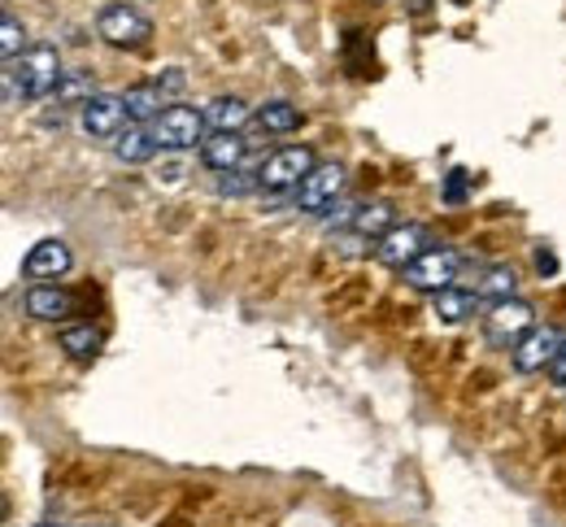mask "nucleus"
<instances>
[{
	"label": "nucleus",
	"instance_id": "nucleus-12",
	"mask_svg": "<svg viewBox=\"0 0 566 527\" xmlns=\"http://www.w3.org/2000/svg\"><path fill=\"white\" fill-rule=\"evenodd\" d=\"M71 249L62 244V240H40L31 253H27V262H22V275L27 280H62L66 271H71Z\"/></svg>",
	"mask_w": 566,
	"mask_h": 527
},
{
	"label": "nucleus",
	"instance_id": "nucleus-16",
	"mask_svg": "<svg viewBox=\"0 0 566 527\" xmlns=\"http://www.w3.org/2000/svg\"><path fill=\"white\" fill-rule=\"evenodd\" d=\"M349 226L361 240H379V235H388L397 226V210H392V201H361Z\"/></svg>",
	"mask_w": 566,
	"mask_h": 527
},
{
	"label": "nucleus",
	"instance_id": "nucleus-19",
	"mask_svg": "<svg viewBox=\"0 0 566 527\" xmlns=\"http://www.w3.org/2000/svg\"><path fill=\"white\" fill-rule=\"evenodd\" d=\"M266 136H287V131H296L301 127V109L292 105V101H266L262 109H258V118H253Z\"/></svg>",
	"mask_w": 566,
	"mask_h": 527
},
{
	"label": "nucleus",
	"instance_id": "nucleus-26",
	"mask_svg": "<svg viewBox=\"0 0 566 527\" xmlns=\"http://www.w3.org/2000/svg\"><path fill=\"white\" fill-rule=\"evenodd\" d=\"M467 170H449V183H444V205H462L467 201Z\"/></svg>",
	"mask_w": 566,
	"mask_h": 527
},
{
	"label": "nucleus",
	"instance_id": "nucleus-22",
	"mask_svg": "<svg viewBox=\"0 0 566 527\" xmlns=\"http://www.w3.org/2000/svg\"><path fill=\"white\" fill-rule=\"evenodd\" d=\"M92 96H96V87H92V78L83 75V71H66V75H62V83H57V105L83 109Z\"/></svg>",
	"mask_w": 566,
	"mask_h": 527
},
{
	"label": "nucleus",
	"instance_id": "nucleus-3",
	"mask_svg": "<svg viewBox=\"0 0 566 527\" xmlns=\"http://www.w3.org/2000/svg\"><path fill=\"white\" fill-rule=\"evenodd\" d=\"M96 35L114 49H144L153 40V18L136 4H105L96 18Z\"/></svg>",
	"mask_w": 566,
	"mask_h": 527
},
{
	"label": "nucleus",
	"instance_id": "nucleus-29",
	"mask_svg": "<svg viewBox=\"0 0 566 527\" xmlns=\"http://www.w3.org/2000/svg\"><path fill=\"white\" fill-rule=\"evenodd\" d=\"M415 9H427V0H415Z\"/></svg>",
	"mask_w": 566,
	"mask_h": 527
},
{
	"label": "nucleus",
	"instance_id": "nucleus-15",
	"mask_svg": "<svg viewBox=\"0 0 566 527\" xmlns=\"http://www.w3.org/2000/svg\"><path fill=\"white\" fill-rule=\"evenodd\" d=\"M157 152V140H153V127L144 123H127L118 136H114V157L127 161V166H140Z\"/></svg>",
	"mask_w": 566,
	"mask_h": 527
},
{
	"label": "nucleus",
	"instance_id": "nucleus-24",
	"mask_svg": "<svg viewBox=\"0 0 566 527\" xmlns=\"http://www.w3.org/2000/svg\"><path fill=\"white\" fill-rule=\"evenodd\" d=\"M22 35H27V31H22V22L4 13V22H0V53H4V66H9V62H18V57L27 53V49H22Z\"/></svg>",
	"mask_w": 566,
	"mask_h": 527
},
{
	"label": "nucleus",
	"instance_id": "nucleus-5",
	"mask_svg": "<svg viewBox=\"0 0 566 527\" xmlns=\"http://www.w3.org/2000/svg\"><path fill=\"white\" fill-rule=\"evenodd\" d=\"M566 349V331L563 327H554V323H536L514 349H510V362H514V371H523V376H536V371H549L554 367V358Z\"/></svg>",
	"mask_w": 566,
	"mask_h": 527
},
{
	"label": "nucleus",
	"instance_id": "nucleus-7",
	"mask_svg": "<svg viewBox=\"0 0 566 527\" xmlns=\"http://www.w3.org/2000/svg\"><path fill=\"white\" fill-rule=\"evenodd\" d=\"M532 327H536V314H532V305L518 302V297L493 302V309L484 314V336H489L493 349H514Z\"/></svg>",
	"mask_w": 566,
	"mask_h": 527
},
{
	"label": "nucleus",
	"instance_id": "nucleus-6",
	"mask_svg": "<svg viewBox=\"0 0 566 527\" xmlns=\"http://www.w3.org/2000/svg\"><path fill=\"white\" fill-rule=\"evenodd\" d=\"M345 166L340 161H318L310 175H305V183L296 188V210H305V214H323V210H336V201H340V192H345Z\"/></svg>",
	"mask_w": 566,
	"mask_h": 527
},
{
	"label": "nucleus",
	"instance_id": "nucleus-27",
	"mask_svg": "<svg viewBox=\"0 0 566 527\" xmlns=\"http://www.w3.org/2000/svg\"><path fill=\"white\" fill-rule=\"evenodd\" d=\"M549 379H554L558 388H566V349L558 354V358H554V367H549Z\"/></svg>",
	"mask_w": 566,
	"mask_h": 527
},
{
	"label": "nucleus",
	"instance_id": "nucleus-14",
	"mask_svg": "<svg viewBox=\"0 0 566 527\" xmlns=\"http://www.w3.org/2000/svg\"><path fill=\"white\" fill-rule=\"evenodd\" d=\"M206 118H210V131H244L258 118V109H249L240 96H213L206 105Z\"/></svg>",
	"mask_w": 566,
	"mask_h": 527
},
{
	"label": "nucleus",
	"instance_id": "nucleus-25",
	"mask_svg": "<svg viewBox=\"0 0 566 527\" xmlns=\"http://www.w3.org/2000/svg\"><path fill=\"white\" fill-rule=\"evenodd\" d=\"M153 87H157L161 96H179V92L188 87V75H184L179 66H170V71H161V75L153 78Z\"/></svg>",
	"mask_w": 566,
	"mask_h": 527
},
{
	"label": "nucleus",
	"instance_id": "nucleus-28",
	"mask_svg": "<svg viewBox=\"0 0 566 527\" xmlns=\"http://www.w3.org/2000/svg\"><path fill=\"white\" fill-rule=\"evenodd\" d=\"M536 266H541L545 275H554V271H558V257H554V253H545V249H536Z\"/></svg>",
	"mask_w": 566,
	"mask_h": 527
},
{
	"label": "nucleus",
	"instance_id": "nucleus-9",
	"mask_svg": "<svg viewBox=\"0 0 566 527\" xmlns=\"http://www.w3.org/2000/svg\"><path fill=\"white\" fill-rule=\"evenodd\" d=\"M427 249H431V231L419 223H397L388 235L375 240V257L392 271H406L415 257H423Z\"/></svg>",
	"mask_w": 566,
	"mask_h": 527
},
{
	"label": "nucleus",
	"instance_id": "nucleus-11",
	"mask_svg": "<svg viewBox=\"0 0 566 527\" xmlns=\"http://www.w3.org/2000/svg\"><path fill=\"white\" fill-rule=\"evenodd\" d=\"M22 305H27V314L40 318V323H66L74 309H78L74 293L57 288V284H35V288H27Z\"/></svg>",
	"mask_w": 566,
	"mask_h": 527
},
{
	"label": "nucleus",
	"instance_id": "nucleus-23",
	"mask_svg": "<svg viewBox=\"0 0 566 527\" xmlns=\"http://www.w3.org/2000/svg\"><path fill=\"white\" fill-rule=\"evenodd\" d=\"M218 197H249V192H258L262 183H258V170H227V175H218Z\"/></svg>",
	"mask_w": 566,
	"mask_h": 527
},
{
	"label": "nucleus",
	"instance_id": "nucleus-18",
	"mask_svg": "<svg viewBox=\"0 0 566 527\" xmlns=\"http://www.w3.org/2000/svg\"><path fill=\"white\" fill-rule=\"evenodd\" d=\"M518 293V275L510 266H484L475 280V297L480 302H510Z\"/></svg>",
	"mask_w": 566,
	"mask_h": 527
},
{
	"label": "nucleus",
	"instance_id": "nucleus-30",
	"mask_svg": "<svg viewBox=\"0 0 566 527\" xmlns=\"http://www.w3.org/2000/svg\"><path fill=\"white\" fill-rule=\"evenodd\" d=\"M44 527H66V524H44Z\"/></svg>",
	"mask_w": 566,
	"mask_h": 527
},
{
	"label": "nucleus",
	"instance_id": "nucleus-21",
	"mask_svg": "<svg viewBox=\"0 0 566 527\" xmlns=\"http://www.w3.org/2000/svg\"><path fill=\"white\" fill-rule=\"evenodd\" d=\"M123 101H127V118H132V123H153V118L161 114V105H166V96H161L153 83H144V87H132Z\"/></svg>",
	"mask_w": 566,
	"mask_h": 527
},
{
	"label": "nucleus",
	"instance_id": "nucleus-17",
	"mask_svg": "<svg viewBox=\"0 0 566 527\" xmlns=\"http://www.w3.org/2000/svg\"><path fill=\"white\" fill-rule=\"evenodd\" d=\"M475 309H480V297L475 293H462V288H444V293L431 297V314L440 323H467Z\"/></svg>",
	"mask_w": 566,
	"mask_h": 527
},
{
	"label": "nucleus",
	"instance_id": "nucleus-10",
	"mask_svg": "<svg viewBox=\"0 0 566 527\" xmlns=\"http://www.w3.org/2000/svg\"><path fill=\"white\" fill-rule=\"evenodd\" d=\"M78 127H83V136H92V140H114V136L127 127V101L114 96V92H96V96L78 109Z\"/></svg>",
	"mask_w": 566,
	"mask_h": 527
},
{
	"label": "nucleus",
	"instance_id": "nucleus-4",
	"mask_svg": "<svg viewBox=\"0 0 566 527\" xmlns=\"http://www.w3.org/2000/svg\"><path fill=\"white\" fill-rule=\"evenodd\" d=\"M314 166H318V161H314V149L287 145V149H275L258 166V183H262V192H292V188L305 183V175H310Z\"/></svg>",
	"mask_w": 566,
	"mask_h": 527
},
{
	"label": "nucleus",
	"instance_id": "nucleus-1",
	"mask_svg": "<svg viewBox=\"0 0 566 527\" xmlns=\"http://www.w3.org/2000/svg\"><path fill=\"white\" fill-rule=\"evenodd\" d=\"M62 75H66V66H62L57 44H31L18 62L4 66V96H9V105L13 101H44L57 92Z\"/></svg>",
	"mask_w": 566,
	"mask_h": 527
},
{
	"label": "nucleus",
	"instance_id": "nucleus-13",
	"mask_svg": "<svg viewBox=\"0 0 566 527\" xmlns=\"http://www.w3.org/2000/svg\"><path fill=\"white\" fill-rule=\"evenodd\" d=\"M244 152H249V140L240 131H210V140L201 145V161L218 175H227L244 166Z\"/></svg>",
	"mask_w": 566,
	"mask_h": 527
},
{
	"label": "nucleus",
	"instance_id": "nucleus-2",
	"mask_svg": "<svg viewBox=\"0 0 566 527\" xmlns=\"http://www.w3.org/2000/svg\"><path fill=\"white\" fill-rule=\"evenodd\" d=\"M153 140H157V149H201L206 140H210V118H206V109H192V105H166L153 123Z\"/></svg>",
	"mask_w": 566,
	"mask_h": 527
},
{
	"label": "nucleus",
	"instance_id": "nucleus-20",
	"mask_svg": "<svg viewBox=\"0 0 566 527\" xmlns=\"http://www.w3.org/2000/svg\"><path fill=\"white\" fill-rule=\"evenodd\" d=\"M62 349L71 354L74 362H92V358L101 354V331H96L92 323H83V327H66V331H62Z\"/></svg>",
	"mask_w": 566,
	"mask_h": 527
},
{
	"label": "nucleus",
	"instance_id": "nucleus-8",
	"mask_svg": "<svg viewBox=\"0 0 566 527\" xmlns=\"http://www.w3.org/2000/svg\"><path fill=\"white\" fill-rule=\"evenodd\" d=\"M458 266H462V257L453 253V249H427L423 257H415L410 266H406V284L410 288H419V293H444V288H453V280H458Z\"/></svg>",
	"mask_w": 566,
	"mask_h": 527
}]
</instances>
